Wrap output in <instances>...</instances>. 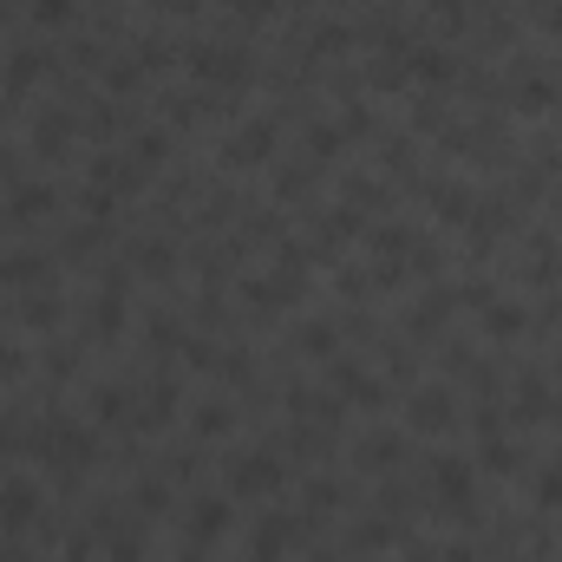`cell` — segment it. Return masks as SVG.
<instances>
[{"label":"cell","mask_w":562,"mask_h":562,"mask_svg":"<svg viewBox=\"0 0 562 562\" xmlns=\"http://www.w3.org/2000/svg\"><path fill=\"white\" fill-rule=\"evenodd\" d=\"M26 445H33V458H40V464H53V471H66V477H79V471L99 458L92 425H72V419H46Z\"/></svg>","instance_id":"6da1fadb"},{"label":"cell","mask_w":562,"mask_h":562,"mask_svg":"<svg viewBox=\"0 0 562 562\" xmlns=\"http://www.w3.org/2000/svg\"><path fill=\"white\" fill-rule=\"evenodd\" d=\"M431 491H438V504H445V517L451 524H477V464L464 458V451H438L431 458Z\"/></svg>","instance_id":"7a4b0ae2"},{"label":"cell","mask_w":562,"mask_h":562,"mask_svg":"<svg viewBox=\"0 0 562 562\" xmlns=\"http://www.w3.org/2000/svg\"><path fill=\"white\" fill-rule=\"evenodd\" d=\"M276 491H288V458L269 451V445L236 451V464H229V497H276Z\"/></svg>","instance_id":"3957f363"},{"label":"cell","mask_w":562,"mask_h":562,"mask_svg":"<svg viewBox=\"0 0 562 562\" xmlns=\"http://www.w3.org/2000/svg\"><path fill=\"white\" fill-rule=\"evenodd\" d=\"M183 59H190V72H196L210 92L243 86V79H249V66H256V59H249V46H223V40H196Z\"/></svg>","instance_id":"277c9868"},{"label":"cell","mask_w":562,"mask_h":562,"mask_svg":"<svg viewBox=\"0 0 562 562\" xmlns=\"http://www.w3.org/2000/svg\"><path fill=\"white\" fill-rule=\"evenodd\" d=\"M229 517H236L229 491H196V497L183 504V543H203V550H216V543L229 537Z\"/></svg>","instance_id":"5b68a950"},{"label":"cell","mask_w":562,"mask_h":562,"mask_svg":"<svg viewBox=\"0 0 562 562\" xmlns=\"http://www.w3.org/2000/svg\"><path fill=\"white\" fill-rule=\"evenodd\" d=\"M276 144H281V125L269 112H262V119H243V125L223 138V164H229V170H256V164L276 157Z\"/></svg>","instance_id":"8992f818"},{"label":"cell","mask_w":562,"mask_h":562,"mask_svg":"<svg viewBox=\"0 0 562 562\" xmlns=\"http://www.w3.org/2000/svg\"><path fill=\"white\" fill-rule=\"evenodd\" d=\"M40 524V484L33 477H0V537H26Z\"/></svg>","instance_id":"52a82bcc"},{"label":"cell","mask_w":562,"mask_h":562,"mask_svg":"<svg viewBox=\"0 0 562 562\" xmlns=\"http://www.w3.org/2000/svg\"><path fill=\"white\" fill-rule=\"evenodd\" d=\"M327 393H340L347 406H386V386L367 373V367H353V360H327Z\"/></svg>","instance_id":"ba28073f"},{"label":"cell","mask_w":562,"mask_h":562,"mask_svg":"<svg viewBox=\"0 0 562 562\" xmlns=\"http://www.w3.org/2000/svg\"><path fill=\"white\" fill-rule=\"evenodd\" d=\"M406 425L413 431H451L458 425V400L445 386H413L406 393Z\"/></svg>","instance_id":"9c48e42d"},{"label":"cell","mask_w":562,"mask_h":562,"mask_svg":"<svg viewBox=\"0 0 562 562\" xmlns=\"http://www.w3.org/2000/svg\"><path fill=\"white\" fill-rule=\"evenodd\" d=\"M53 210H59V190H53L46 177H26V183L7 190V223H20V229L40 223V216H53Z\"/></svg>","instance_id":"30bf717a"},{"label":"cell","mask_w":562,"mask_h":562,"mask_svg":"<svg viewBox=\"0 0 562 562\" xmlns=\"http://www.w3.org/2000/svg\"><path fill=\"white\" fill-rule=\"evenodd\" d=\"M294 537H301V524L281 517V510H269V517L249 530V562H281L288 550H294Z\"/></svg>","instance_id":"8fae6325"},{"label":"cell","mask_w":562,"mask_h":562,"mask_svg":"<svg viewBox=\"0 0 562 562\" xmlns=\"http://www.w3.org/2000/svg\"><path fill=\"white\" fill-rule=\"evenodd\" d=\"M353 229H360V210H353V203H340V210H321L307 256H340V249L353 243Z\"/></svg>","instance_id":"7c38bea8"},{"label":"cell","mask_w":562,"mask_h":562,"mask_svg":"<svg viewBox=\"0 0 562 562\" xmlns=\"http://www.w3.org/2000/svg\"><path fill=\"white\" fill-rule=\"evenodd\" d=\"M177 419V380L170 373H157L150 386H138V431H164V425Z\"/></svg>","instance_id":"4fadbf2b"},{"label":"cell","mask_w":562,"mask_h":562,"mask_svg":"<svg viewBox=\"0 0 562 562\" xmlns=\"http://www.w3.org/2000/svg\"><path fill=\"white\" fill-rule=\"evenodd\" d=\"M92 183L99 190H112V196H132L144 183V164L132 150H105V157H92Z\"/></svg>","instance_id":"5bb4252c"},{"label":"cell","mask_w":562,"mask_h":562,"mask_svg":"<svg viewBox=\"0 0 562 562\" xmlns=\"http://www.w3.org/2000/svg\"><path fill=\"white\" fill-rule=\"evenodd\" d=\"M92 419L112 425V431H119V425H132V419H138V393H132L125 380H105V386H92Z\"/></svg>","instance_id":"9a60e30c"},{"label":"cell","mask_w":562,"mask_h":562,"mask_svg":"<svg viewBox=\"0 0 562 562\" xmlns=\"http://www.w3.org/2000/svg\"><path fill=\"white\" fill-rule=\"evenodd\" d=\"M72 112H40L33 119V157H46V164H59L66 150H72Z\"/></svg>","instance_id":"2e32d148"},{"label":"cell","mask_w":562,"mask_h":562,"mask_svg":"<svg viewBox=\"0 0 562 562\" xmlns=\"http://www.w3.org/2000/svg\"><path fill=\"white\" fill-rule=\"evenodd\" d=\"M451 307H458L451 288H425L419 301H413V314H406V334H413V340H431V327H445Z\"/></svg>","instance_id":"e0dca14e"},{"label":"cell","mask_w":562,"mask_h":562,"mask_svg":"<svg viewBox=\"0 0 562 562\" xmlns=\"http://www.w3.org/2000/svg\"><path fill=\"white\" fill-rule=\"evenodd\" d=\"M510 99H517V112H557V105H562V86L550 79V72L524 66V72H517V92H510Z\"/></svg>","instance_id":"ac0fdd59"},{"label":"cell","mask_w":562,"mask_h":562,"mask_svg":"<svg viewBox=\"0 0 562 562\" xmlns=\"http://www.w3.org/2000/svg\"><path fill=\"white\" fill-rule=\"evenodd\" d=\"M400 458H406V438H400V431H367V438L353 445V464H360V471H393Z\"/></svg>","instance_id":"d6986e66"},{"label":"cell","mask_w":562,"mask_h":562,"mask_svg":"<svg viewBox=\"0 0 562 562\" xmlns=\"http://www.w3.org/2000/svg\"><path fill=\"white\" fill-rule=\"evenodd\" d=\"M40 72H46V53H40V46H13V53H7V72H0L7 99L33 92V79H40Z\"/></svg>","instance_id":"ffe728a7"},{"label":"cell","mask_w":562,"mask_h":562,"mask_svg":"<svg viewBox=\"0 0 562 562\" xmlns=\"http://www.w3.org/2000/svg\"><path fill=\"white\" fill-rule=\"evenodd\" d=\"M413 243H419V229H413V223H373V229H367V249H373L380 262H406V256H413Z\"/></svg>","instance_id":"44dd1931"},{"label":"cell","mask_w":562,"mask_h":562,"mask_svg":"<svg viewBox=\"0 0 562 562\" xmlns=\"http://www.w3.org/2000/svg\"><path fill=\"white\" fill-rule=\"evenodd\" d=\"M406 72H413L419 86H438V92H445V86L458 79V53H445V46H419V53L406 59Z\"/></svg>","instance_id":"7402d4cb"},{"label":"cell","mask_w":562,"mask_h":562,"mask_svg":"<svg viewBox=\"0 0 562 562\" xmlns=\"http://www.w3.org/2000/svg\"><path fill=\"white\" fill-rule=\"evenodd\" d=\"M66 321V301L53 294V288H33L26 301H20V327H33V334H53Z\"/></svg>","instance_id":"603a6c76"},{"label":"cell","mask_w":562,"mask_h":562,"mask_svg":"<svg viewBox=\"0 0 562 562\" xmlns=\"http://www.w3.org/2000/svg\"><path fill=\"white\" fill-rule=\"evenodd\" d=\"M477 471L517 477V471H524V445H517V438H477Z\"/></svg>","instance_id":"cb8c5ba5"},{"label":"cell","mask_w":562,"mask_h":562,"mask_svg":"<svg viewBox=\"0 0 562 562\" xmlns=\"http://www.w3.org/2000/svg\"><path fill=\"white\" fill-rule=\"evenodd\" d=\"M524 276H530V288H550V281L562 276V243L557 236H530V262H524Z\"/></svg>","instance_id":"d4e9b609"},{"label":"cell","mask_w":562,"mask_h":562,"mask_svg":"<svg viewBox=\"0 0 562 562\" xmlns=\"http://www.w3.org/2000/svg\"><path fill=\"white\" fill-rule=\"evenodd\" d=\"M294 347H301L307 360H340V334H334V321H301V327H294Z\"/></svg>","instance_id":"484cf974"},{"label":"cell","mask_w":562,"mask_h":562,"mask_svg":"<svg viewBox=\"0 0 562 562\" xmlns=\"http://www.w3.org/2000/svg\"><path fill=\"white\" fill-rule=\"evenodd\" d=\"M477 314H484V334H491V340H517V334L530 327V314H524L517 301H491V307H477Z\"/></svg>","instance_id":"4316f807"},{"label":"cell","mask_w":562,"mask_h":562,"mask_svg":"<svg viewBox=\"0 0 562 562\" xmlns=\"http://www.w3.org/2000/svg\"><path fill=\"white\" fill-rule=\"evenodd\" d=\"M132 157H138L144 170L170 164V132H164V125H138V132H132Z\"/></svg>","instance_id":"83f0119b"},{"label":"cell","mask_w":562,"mask_h":562,"mask_svg":"<svg viewBox=\"0 0 562 562\" xmlns=\"http://www.w3.org/2000/svg\"><path fill=\"white\" fill-rule=\"evenodd\" d=\"M431 210H438V223H471L477 196H471L464 183H445V190H431Z\"/></svg>","instance_id":"f1b7e54d"},{"label":"cell","mask_w":562,"mask_h":562,"mask_svg":"<svg viewBox=\"0 0 562 562\" xmlns=\"http://www.w3.org/2000/svg\"><path fill=\"white\" fill-rule=\"evenodd\" d=\"M314 196V164H276V203Z\"/></svg>","instance_id":"f546056e"},{"label":"cell","mask_w":562,"mask_h":562,"mask_svg":"<svg viewBox=\"0 0 562 562\" xmlns=\"http://www.w3.org/2000/svg\"><path fill=\"white\" fill-rule=\"evenodd\" d=\"M7 288H46V256H0Z\"/></svg>","instance_id":"4dcf8cb0"},{"label":"cell","mask_w":562,"mask_h":562,"mask_svg":"<svg viewBox=\"0 0 562 562\" xmlns=\"http://www.w3.org/2000/svg\"><path fill=\"white\" fill-rule=\"evenodd\" d=\"M138 86H144L138 53H125V59H105V92H112V99H125V92H138Z\"/></svg>","instance_id":"1f68e13d"},{"label":"cell","mask_w":562,"mask_h":562,"mask_svg":"<svg viewBox=\"0 0 562 562\" xmlns=\"http://www.w3.org/2000/svg\"><path fill=\"white\" fill-rule=\"evenodd\" d=\"M347 504V491L334 484V477H307V524H321L327 510H340Z\"/></svg>","instance_id":"d6a6232c"},{"label":"cell","mask_w":562,"mask_h":562,"mask_svg":"<svg viewBox=\"0 0 562 562\" xmlns=\"http://www.w3.org/2000/svg\"><path fill=\"white\" fill-rule=\"evenodd\" d=\"M400 543V530H393V517H367V524H353V550H393Z\"/></svg>","instance_id":"836d02e7"},{"label":"cell","mask_w":562,"mask_h":562,"mask_svg":"<svg viewBox=\"0 0 562 562\" xmlns=\"http://www.w3.org/2000/svg\"><path fill=\"white\" fill-rule=\"evenodd\" d=\"M307 150H314V157H340V150H347L340 119H314V125H307Z\"/></svg>","instance_id":"e575fe53"},{"label":"cell","mask_w":562,"mask_h":562,"mask_svg":"<svg viewBox=\"0 0 562 562\" xmlns=\"http://www.w3.org/2000/svg\"><path fill=\"white\" fill-rule=\"evenodd\" d=\"M138 269L144 276H170V269H177V249H170L164 236H144L138 243Z\"/></svg>","instance_id":"d590c367"},{"label":"cell","mask_w":562,"mask_h":562,"mask_svg":"<svg viewBox=\"0 0 562 562\" xmlns=\"http://www.w3.org/2000/svg\"><path fill=\"white\" fill-rule=\"evenodd\" d=\"M132 504H138V517H164V510H170V484H164V477H138Z\"/></svg>","instance_id":"8d00e7d4"},{"label":"cell","mask_w":562,"mask_h":562,"mask_svg":"<svg viewBox=\"0 0 562 562\" xmlns=\"http://www.w3.org/2000/svg\"><path fill=\"white\" fill-rule=\"evenodd\" d=\"M229 425H236V406H223V400H216V406H196L190 431H196V438H223Z\"/></svg>","instance_id":"74e56055"},{"label":"cell","mask_w":562,"mask_h":562,"mask_svg":"<svg viewBox=\"0 0 562 562\" xmlns=\"http://www.w3.org/2000/svg\"><path fill=\"white\" fill-rule=\"evenodd\" d=\"M367 86H373V92H400V86H406V59H400V53H380Z\"/></svg>","instance_id":"f35d334b"},{"label":"cell","mask_w":562,"mask_h":562,"mask_svg":"<svg viewBox=\"0 0 562 562\" xmlns=\"http://www.w3.org/2000/svg\"><path fill=\"white\" fill-rule=\"evenodd\" d=\"M183 340H190V327H183V321H170V314H150V347H157V353H177Z\"/></svg>","instance_id":"ab89813d"},{"label":"cell","mask_w":562,"mask_h":562,"mask_svg":"<svg viewBox=\"0 0 562 562\" xmlns=\"http://www.w3.org/2000/svg\"><path fill=\"white\" fill-rule=\"evenodd\" d=\"M72 13H79V0H33V20H40L46 33H59V26H72Z\"/></svg>","instance_id":"60d3db41"},{"label":"cell","mask_w":562,"mask_h":562,"mask_svg":"<svg viewBox=\"0 0 562 562\" xmlns=\"http://www.w3.org/2000/svg\"><path fill=\"white\" fill-rule=\"evenodd\" d=\"M105 537H112V543H105V557H112V562H144V537H138V530H125V524H119V530H105Z\"/></svg>","instance_id":"b9f144b4"},{"label":"cell","mask_w":562,"mask_h":562,"mask_svg":"<svg viewBox=\"0 0 562 562\" xmlns=\"http://www.w3.org/2000/svg\"><path fill=\"white\" fill-rule=\"evenodd\" d=\"M530 497H537L543 510H562V464H543V471H537V491H530Z\"/></svg>","instance_id":"7bdbcfd3"},{"label":"cell","mask_w":562,"mask_h":562,"mask_svg":"<svg viewBox=\"0 0 562 562\" xmlns=\"http://www.w3.org/2000/svg\"><path fill=\"white\" fill-rule=\"evenodd\" d=\"M334 288H340V294H347V301H367V294H373V288H380V281L367 276V269H340V276H334Z\"/></svg>","instance_id":"ee69618b"},{"label":"cell","mask_w":562,"mask_h":562,"mask_svg":"<svg viewBox=\"0 0 562 562\" xmlns=\"http://www.w3.org/2000/svg\"><path fill=\"white\" fill-rule=\"evenodd\" d=\"M229 13H236V20H249V26H262V20H276V13H281V0H229Z\"/></svg>","instance_id":"f6af8a7d"},{"label":"cell","mask_w":562,"mask_h":562,"mask_svg":"<svg viewBox=\"0 0 562 562\" xmlns=\"http://www.w3.org/2000/svg\"><path fill=\"white\" fill-rule=\"evenodd\" d=\"M347 46H353V33H347V26H334V20H327V26H314V53H347Z\"/></svg>","instance_id":"bcb514c9"},{"label":"cell","mask_w":562,"mask_h":562,"mask_svg":"<svg viewBox=\"0 0 562 562\" xmlns=\"http://www.w3.org/2000/svg\"><path fill=\"white\" fill-rule=\"evenodd\" d=\"M340 132H347V144L373 138V112H367V105H347V112H340Z\"/></svg>","instance_id":"7dc6e473"},{"label":"cell","mask_w":562,"mask_h":562,"mask_svg":"<svg viewBox=\"0 0 562 562\" xmlns=\"http://www.w3.org/2000/svg\"><path fill=\"white\" fill-rule=\"evenodd\" d=\"M386 373H393V380H413V373H419L413 347H400V340H393V347H386Z\"/></svg>","instance_id":"c3c4849f"},{"label":"cell","mask_w":562,"mask_h":562,"mask_svg":"<svg viewBox=\"0 0 562 562\" xmlns=\"http://www.w3.org/2000/svg\"><path fill=\"white\" fill-rule=\"evenodd\" d=\"M79 203H86V216H99V223H105V216L119 210V196H112V190H99V183H92V190H86Z\"/></svg>","instance_id":"681fc988"},{"label":"cell","mask_w":562,"mask_h":562,"mask_svg":"<svg viewBox=\"0 0 562 562\" xmlns=\"http://www.w3.org/2000/svg\"><path fill=\"white\" fill-rule=\"evenodd\" d=\"M20 373H26V353H20V347H7V340H0V380H20Z\"/></svg>","instance_id":"f907efd6"},{"label":"cell","mask_w":562,"mask_h":562,"mask_svg":"<svg viewBox=\"0 0 562 562\" xmlns=\"http://www.w3.org/2000/svg\"><path fill=\"white\" fill-rule=\"evenodd\" d=\"M438 562H477V550L471 543H451V550H438Z\"/></svg>","instance_id":"816d5d0a"},{"label":"cell","mask_w":562,"mask_h":562,"mask_svg":"<svg viewBox=\"0 0 562 562\" xmlns=\"http://www.w3.org/2000/svg\"><path fill=\"white\" fill-rule=\"evenodd\" d=\"M59 562H92V550H86V537H72V543H66V557Z\"/></svg>","instance_id":"f5cc1de1"},{"label":"cell","mask_w":562,"mask_h":562,"mask_svg":"<svg viewBox=\"0 0 562 562\" xmlns=\"http://www.w3.org/2000/svg\"><path fill=\"white\" fill-rule=\"evenodd\" d=\"M543 26H550V33L562 40V0H550V13H543Z\"/></svg>","instance_id":"db71d44e"},{"label":"cell","mask_w":562,"mask_h":562,"mask_svg":"<svg viewBox=\"0 0 562 562\" xmlns=\"http://www.w3.org/2000/svg\"><path fill=\"white\" fill-rule=\"evenodd\" d=\"M196 7H203V0H170V13H196Z\"/></svg>","instance_id":"11a10c76"},{"label":"cell","mask_w":562,"mask_h":562,"mask_svg":"<svg viewBox=\"0 0 562 562\" xmlns=\"http://www.w3.org/2000/svg\"><path fill=\"white\" fill-rule=\"evenodd\" d=\"M550 210H557V229H562V183H557V196H550Z\"/></svg>","instance_id":"9f6ffc18"},{"label":"cell","mask_w":562,"mask_h":562,"mask_svg":"<svg viewBox=\"0 0 562 562\" xmlns=\"http://www.w3.org/2000/svg\"><path fill=\"white\" fill-rule=\"evenodd\" d=\"M550 373H557V380H562V347H557V367H550Z\"/></svg>","instance_id":"6f0895ef"},{"label":"cell","mask_w":562,"mask_h":562,"mask_svg":"<svg viewBox=\"0 0 562 562\" xmlns=\"http://www.w3.org/2000/svg\"><path fill=\"white\" fill-rule=\"evenodd\" d=\"M0 7H7V0H0Z\"/></svg>","instance_id":"680465c9"}]
</instances>
